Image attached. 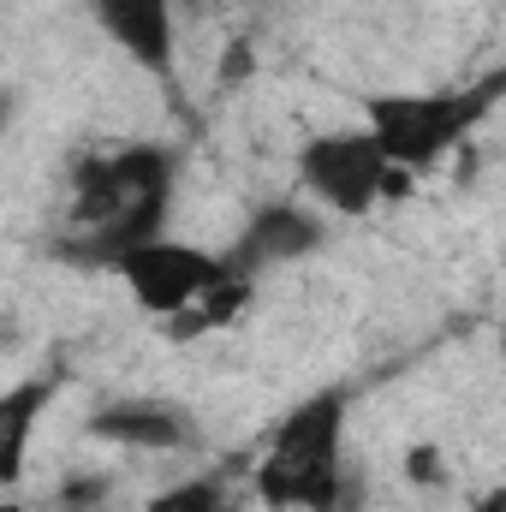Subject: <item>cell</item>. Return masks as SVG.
I'll use <instances>...</instances> for the list:
<instances>
[{
  "mask_svg": "<svg viewBox=\"0 0 506 512\" xmlns=\"http://www.w3.org/2000/svg\"><path fill=\"white\" fill-rule=\"evenodd\" d=\"M227 483L221 477H185V483H173V489H161V495H149L143 512H227Z\"/></svg>",
  "mask_w": 506,
  "mask_h": 512,
  "instance_id": "obj_11",
  "label": "cell"
},
{
  "mask_svg": "<svg viewBox=\"0 0 506 512\" xmlns=\"http://www.w3.org/2000/svg\"><path fill=\"white\" fill-rule=\"evenodd\" d=\"M114 274L126 280V292L137 298L143 316L167 322L197 292H209L215 280H227L233 268H227L221 251H203V245H185V239H143V245L114 256Z\"/></svg>",
  "mask_w": 506,
  "mask_h": 512,
  "instance_id": "obj_5",
  "label": "cell"
},
{
  "mask_svg": "<svg viewBox=\"0 0 506 512\" xmlns=\"http://www.w3.org/2000/svg\"><path fill=\"white\" fill-rule=\"evenodd\" d=\"M0 512H30L24 501H0Z\"/></svg>",
  "mask_w": 506,
  "mask_h": 512,
  "instance_id": "obj_13",
  "label": "cell"
},
{
  "mask_svg": "<svg viewBox=\"0 0 506 512\" xmlns=\"http://www.w3.org/2000/svg\"><path fill=\"white\" fill-rule=\"evenodd\" d=\"M0 6H6V0H0Z\"/></svg>",
  "mask_w": 506,
  "mask_h": 512,
  "instance_id": "obj_14",
  "label": "cell"
},
{
  "mask_svg": "<svg viewBox=\"0 0 506 512\" xmlns=\"http://www.w3.org/2000/svg\"><path fill=\"white\" fill-rule=\"evenodd\" d=\"M316 245H322V221H316L310 209H298V203H274V209H256L251 221H245V233H239L221 256H227L233 274L256 280L262 268L298 262V256H310Z\"/></svg>",
  "mask_w": 506,
  "mask_h": 512,
  "instance_id": "obj_7",
  "label": "cell"
},
{
  "mask_svg": "<svg viewBox=\"0 0 506 512\" xmlns=\"http://www.w3.org/2000/svg\"><path fill=\"white\" fill-rule=\"evenodd\" d=\"M506 90V72H489L483 84L465 90H393V96H370L364 102V131L381 149L387 167L399 173H429L447 149H459L471 131L495 114Z\"/></svg>",
  "mask_w": 506,
  "mask_h": 512,
  "instance_id": "obj_3",
  "label": "cell"
},
{
  "mask_svg": "<svg viewBox=\"0 0 506 512\" xmlns=\"http://www.w3.org/2000/svg\"><path fill=\"white\" fill-rule=\"evenodd\" d=\"M251 292H256V280L227 274V280H215L209 292H197L179 316H167V322H161V334H167V340H203V334H221V328H233V322L245 316Z\"/></svg>",
  "mask_w": 506,
  "mask_h": 512,
  "instance_id": "obj_10",
  "label": "cell"
},
{
  "mask_svg": "<svg viewBox=\"0 0 506 512\" xmlns=\"http://www.w3.org/2000/svg\"><path fill=\"white\" fill-rule=\"evenodd\" d=\"M346 417H352V399L340 387L298 399L268 435V453L251 477L256 501H268L274 512L340 507V495H346Z\"/></svg>",
  "mask_w": 506,
  "mask_h": 512,
  "instance_id": "obj_2",
  "label": "cell"
},
{
  "mask_svg": "<svg viewBox=\"0 0 506 512\" xmlns=\"http://www.w3.org/2000/svg\"><path fill=\"white\" fill-rule=\"evenodd\" d=\"M96 441H114V447H137V453H185L197 441V423L191 411L179 405H161V399H108L102 411H90L84 423Z\"/></svg>",
  "mask_w": 506,
  "mask_h": 512,
  "instance_id": "obj_8",
  "label": "cell"
},
{
  "mask_svg": "<svg viewBox=\"0 0 506 512\" xmlns=\"http://www.w3.org/2000/svg\"><path fill=\"white\" fill-rule=\"evenodd\" d=\"M102 36L126 54L131 66H143L149 78L173 72L179 54V0H90Z\"/></svg>",
  "mask_w": 506,
  "mask_h": 512,
  "instance_id": "obj_6",
  "label": "cell"
},
{
  "mask_svg": "<svg viewBox=\"0 0 506 512\" xmlns=\"http://www.w3.org/2000/svg\"><path fill=\"white\" fill-rule=\"evenodd\" d=\"M54 399V382L36 376V382H18L0 393V489H12L24 477V459H30V441H36V423Z\"/></svg>",
  "mask_w": 506,
  "mask_h": 512,
  "instance_id": "obj_9",
  "label": "cell"
},
{
  "mask_svg": "<svg viewBox=\"0 0 506 512\" xmlns=\"http://www.w3.org/2000/svg\"><path fill=\"white\" fill-rule=\"evenodd\" d=\"M167 197H173V155L161 143H126L114 155H96L72 173V239L60 256L90 262V268H114V256L161 239L167 221Z\"/></svg>",
  "mask_w": 506,
  "mask_h": 512,
  "instance_id": "obj_1",
  "label": "cell"
},
{
  "mask_svg": "<svg viewBox=\"0 0 506 512\" xmlns=\"http://www.w3.org/2000/svg\"><path fill=\"white\" fill-rule=\"evenodd\" d=\"M12 334H18V328H12V316H0V352L12 346Z\"/></svg>",
  "mask_w": 506,
  "mask_h": 512,
  "instance_id": "obj_12",
  "label": "cell"
},
{
  "mask_svg": "<svg viewBox=\"0 0 506 512\" xmlns=\"http://www.w3.org/2000/svg\"><path fill=\"white\" fill-rule=\"evenodd\" d=\"M387 161H381V149L370 143V131H316L304 149H298V179H304V191L328 209V215H346V221H358V215H370L387 203Z\"/></svg>",
  "mask_w": 506,
  "mask_h": 512,
  "instance_id": "obj_4",
  "label": "cell"
}]
</instances>
